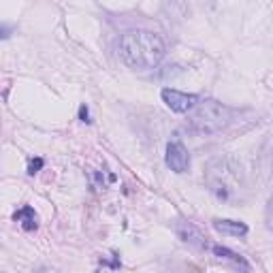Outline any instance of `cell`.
<instances>
[{"label": "cell", "instance_id": "cell-6", "mask_svg": "<svg viewBox=\"0 0 273 273\" xmlns=\"http://www.w3.org/2000/svg\"><path fill=\"white\" fill-rule=\"evenodd\" d=\"M211 226L222 235H231V237H245L248 235V224L239 222V220H213Z\"/></svg>", "mask_w": 273, "mask_h": 273}, {"label": "cell", "instance_id": "cell-3", "mask_svg": "<svg viewBox=\"0 0 273 273\" xmlns=\"http://www.w3.org/2000/svg\"><path fill=\"white\" fill-rule=\"evenodd\" d=\"M205 181L218 199L229 201L233 194L239 190V186H241L239 167L231 158H213L209 165H207Z\"/></svg>", "mask_w": 273, "mask_h": 273}, {"label": "cell", "instance_id": "cell-5", "mask_svg": "<svg viewBox=\"0 0 273 273\" xmlns=\"http://www.w3.org/2000/svg\"><path fill=\"white\" fill-rule=\"evenodd\" d=\"M165 160H167V167L175 173H186L190 169V154L184 147V143H179V141H171L167 145Z\"/></svg>", "mask_w": 273, "mask_h": 273}, {"label": "cell", "instance_id": "cell-10", "mask_svg": "<svg viewBox=\"0 0 273 273\" xmlns=\"http://www.w3.org/2000/svg\"><path fill=\"white\" fill-rule=\"evenodd\" d=\"M43 165H45L43 158H30V160H28V173H30V175L38 173V171L43 169Z\"/></svg>", "mask_w": 273, "mask_h": 273}, {"label": "cell", "instance_id": "cell-12", "mask_svg": "<svg viewBox=\"0 0 273 273\" xmlns=\"http://www.w3.org/2000/svg\"><path fill=\"white\" fill-rule=\"evenodd\" d=\"M0 36H2V30H0Z\"/></svg>", "mask_w": 273, "mask_h": 273}, {"label": "cell", "instance_id": "cell-9", "mask_svg": "<svg viewBox=\"0 0 273 273\" xmlns=\"http://www.w3.org/2000/svg\"><path fill=\"white\" fill-rule=\"evenodd\" d=\"M213 254H216V256H220V258H231L233 263L241 265L243 269H250V265L245 263L243 258L237 254V252H233V250H229V248H222V245H213Z\"/></svg>", "mask_w": 273, "mask_h": 273}, {"label": "cell", "instance_id": "cell-4", "mask_svg": "<svg viewBox=\"0 0 273 273\" xmlns=\"http://www.w3.org/2000/svg\"><path fill=\"white\" fill-rule=\"evenodd\" d=\"M160 96H162V101H165V105L175 113H188L199 102L197 94H186V92L171 90V88H165L160 92Z\"/></svg>", "mask_w": 273, "mask_h": 273}, {"label": "cell", "instance_id": "cell-2", "mask_svg": "<svg viewBox=\"0 0 273 273\" xmlns=\"http://www.w3.org/2000/svg\"><path fill=\"white\" fill-rule=\"evenodd\" d=\"M188 126L197 135H216L231 122V109L218 101H201L190 109Z\"/></svg>", "mask_w": 273, "mask_h": 273}, {"label": "cell", "instance_id": "cell-7", "mask_svg": "<svg viewBox=\"0 0 273 273\" xmlns=\"http://www.w3.org/2000/svg\"><path fill=\"white\" fill-rule=\"evenodd\" d=\"M13 220H15V222H22L24 231H34L36 229V213L28 205H24L22 209H17L15 213H13Z\"/></svg>", "mask_w": 273, "mask_h": 273}, {"label": "cell", "instance_id": "cell-1", "mask_svg": "<svg viewBox=\"0 0 273 273\" xmlns=\"http://www.w3.org/2000/svg\"><path fill=\"white\" fill-rule=\"evenodd\" d=\"M167 54L165 38L149 30H131L120 38V56L133 70L156 68Z\"/></svg>", "mask_w": 273, "mask_h": 273}, {"label": "cell", "instance_id": "cell-8", "mask_svg": "<svg viewBox=\"0 0 273 273\" xmlns=\"http://www.w3.org/2000/svg\"><path fill=\"white\" fill-rule=\"evenodd\" d=\"M177 233H179V237L184 239L186 243H192V245H197V248H207V243H205V239H203V235L194 229L192 224H188V226H181V229H177Z\"/></svg>", "mask_w": 273, "mask_h": 273}, {"label": "cell", "instance_id": "cell-11", "mask_svg": "<svg viewBox=\"0 0 273 273\" xmlns=\"http://www.w3.org/2000/svg\"><path fill=\"white\" fill-rule=\"evenodd\" d=\"M79 120H81V122H86V124H90V111H88V107H86V105H81V107H79Z\"/></svg>", "mask_w": 273, "mask_h": 273}]
</instances>
